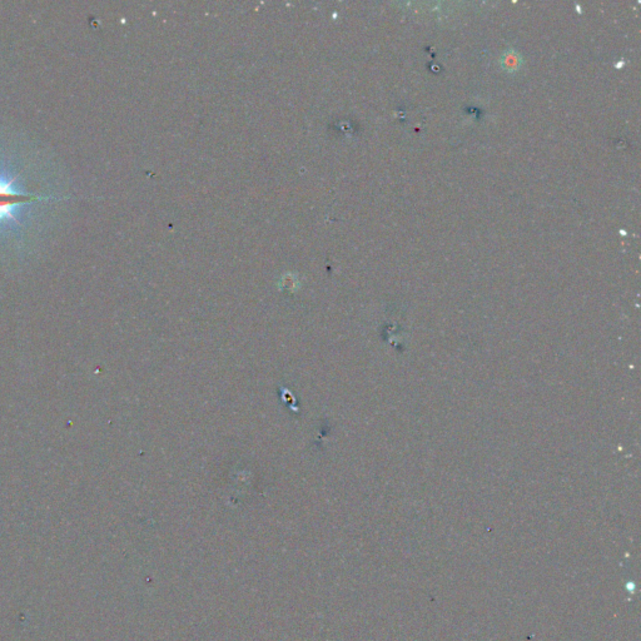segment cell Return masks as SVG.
Masks as SVG:
<instances>
[{"mask_svg":"<svg viewBox=\"0 0 641 641\" xmlns=\"http://www.w3.org/2000/svg\"><path fill=\"white\" fill-rule=\"evenodd\" d=\"M16 180H7V178L0 177V223L4 221L17 222V217L14 215L16 207L24 205V203H32L41 201V198L24 195L14 188Z\"/></svg>","mask_w":641,"mask_h":641,"instance_id":"cell-1","label":"cell"}]
</instances>
